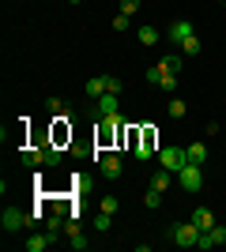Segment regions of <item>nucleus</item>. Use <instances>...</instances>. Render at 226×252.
Wrapping results in <instances>:
<instances>
[{"instance_id":"obj_1","label":"nucleus","mask_w":226,"mask_h":252,"mask_svg":"<svg viewBox=\"0 0 226 252\" xmlns=\"http://www.w3.org/2000/svg\"><path fill=\"white\" fill-rule=\"evenodd\" d=\"M170 237H173V245H181V249H196V241H200V226H196L193 219H189V222H173Z\"/></svg>"},{"instance_id":"obj_2","label":"nucleus","mask_w":226,"mask_h":252,"mask_svg":"<svg viewBox=\"0 0 226 252\" xmlns=\"http://www.w3.org/2000/svg\"><path fill=\"white\" fill-rule=\"evenodd\" d=\"M177 185H181L185 192H200V189H204V166L185 162V166L177 169Z\"/></svg>"},{"instance_id":"obj_3","label":"nucleus","mask_w":226,"mask_h":252,"mask_svg":"<svg viewBox=\"0 0 226 252\" xmlns=\"http://www.w3.org/2000/svg\"><path fill=\"white\" fill-rule=\"evenodd\" d=\"M98 173L106 181H121V173H125V162H121L117 151H109V155H98Z\"/></svg>"},{"instance_id":"obj_4","label":"nucleus","mask_w":226,"mask_h":252,"mask_svg":"<svg viewBox=\"0 0 226 252\" xmlns=\"http://www.w3.org/2000/svg\"><path fill=\"white\" fill-rule=\"evenodd\" d=\"M159 162H162V169H173V173H177V169L189 162V155H185V147H162Z\"/></svg>"},{"instance_id":"obj_5","label":"nucleus","mask_w":226,"mask_h":252,"mask_svg":"<svg viewBox=\"0 0 226 252\" xmlns=\"http://www.w3.org/2000/svg\"><path fill=\"white\" fill-rule=\"evenodd\" d=\"M147 83H155L159 91H173V87H177V75H173V72H162L159 64H155V68H147Z\"/></svg>"},{"instance_id":"obj_6","label":"nucleus","mask_w":226,"mask_h":252,"mask_svg":"<svg viewBox=\"0 0 226 252\" xmlns=\"http://www.w3.org/2000/svg\"><path fill=\"white\" fill-rule=\"evenodd\" d=\"M215 245H226V226H211V230L200 233V241H196V249H215Z\"/></svg>"},{"instance_id":"obj_7","label":"nucleus","mask_w":226,"mask_h":252,"mask_svg":"<svg viewBox=\"0 0 226 252\" xmlns=\"http://www.w3.org/2000/svg\"><path fill=\"white\" fill-rule=\"evenodd\" d=\"M0 226H4V233H15V230H23V226H27V211H15V207H8L4 215H0Z\"/></svg>"},{"instance_id":"obj_8","label":"nucleus","mask_w":226,"mask_h":252,"mask_svg":"<svg viewBox=\"0 0 226 252\" xmlns=\"http://www.w3.org/2000/svg\"><path fill=\"white\" fill-rule=\"evenodd\" d=\"M189 34H196V31H193V23H189V19H173V23H170V31H166V38H170L173 45H181Z\"/></svg>"},{"instance_id":"obj_9","label":"nucleus","mask_w":226,"mask_h":252,"mask_svg":"<svg viewBox=\"0 0 226 252\" xmlns=\"http://www.w3.org/2000/svg\"><path fill=\"white\" fill-rule=\"evenodd\" d=\"M173 181H177V173H173V169H155V173H151V189L166 192V189L173 185Z\"/></svg>"},{"instance_id":"obj_10","label":"nucleus","mask_w":226,"mask_h":252,"mask_svg":"<svg viewBox=\"0 0 226 252\" xmlns=\"http://www.w3.org/2000/svg\"><path fill=\"white\" fill-rule=\"evenodd\" d=\"M155 155V128H140V151L136 158H151Z\"/></svg>"},{"instance_id":"obj_11","label":"nucleus","mask_w":226,"mask_h":252,"mask_svg":"<svg viewBox=\"0 0 226 252\" xmlns=\"http://www.w3.org/2000/svg\"><path fill=\"white\" fill-rule=\"evenodd\" d=\"M49 245H53V237H49V233H31V237L23 241V249H27V252H45Z\"/></svg>"},{"instance_id":"obj_12","label":"nucleus","mask_w":226,"mask_h":252,"mask_svg":"<svg viewBox=\"0 0 226 252\" xmlns=\"http://www.w3.org/2000/svg\"><path fill=\"white\" fill-rule=\"evenodd\" d=\"M95 102H98V117H113L117 105H121V94H102V98H95Z\"/></svg>"},{"instance_id":"obj_13","label":"nucleus","mask_w":226,"mask_h":252,"mask_svg":"<svg viewBox=\"0 0 226 252\" xmlns=\"http://www.w3.org/2000/svg\"><path fill=\"white\" fill-rule=\"evenodd\" d=\"M189 219H193L196 226H200V233H204V230H211V226H215V215H211V207H196L193 215H189Z\"/></svg>"},{"instance_id":"obj_14","label":"nucleus","mask_w":226,"mask_h":252,"mask_svg":"<svg viewBox=\"0 0 226 252\" xmlns=\"http://www.w3.org/2000/svg\"><path fill=\"white\" fill-rule=\"evenodd\" d=\"M181 61H185L181 49H177V53H166V57L159 61V68H162V72H173V75H177V72H181Z\"/></svg>"},{"instance_id":"obj_15","label":"nucleus","mask_w":226,"mask_h":252,"mask_svg":"<svg viewBox=\"0 0 226 252\" xmlns=\"http://www.w3.org/2000/svg\"><path fill=\"white\" fill-rule=\"evenodd\" d=\"M177 49H181V57H200V49H204V42H200L196 34H189V38H185V42L177 45Z\"/></svg>"},{"instance_id":"obj_16","label":"nucleus","mask_w":226,"mask_h":252,"mask_svg":"<svg viewBox=\"0 0 226 252\" xmlns=\"http://www.w3.org/2000/svg\"><path fill=\"white\" fill-rule=\"evenodd\" d=\"M19 158H23V166H31V169H34V166H42V158H45V147H27V151H23Z\"/></svg>"},{"instance_id":"obj_17","label":"nucleus","mask_w":226,"mask_h":252,"mask_svg":"<svg viewBox=\"0 0 226 252\" xmlns=\"http://www.w3.org/2000/svg\"><path fill=\"white\" fill-rule=\"evenodd\" d=\"M83 91H87L91 98H102V94H106V75H91Z\"/></svg>"},{"instance_id":"obj_18","label":"nucleus","mask_w":226,"mask_h":252,"mask_svg":"<svg viewBox=\"0 0 226 252\" xmlns=\"http://www.w3.org/2000/svg\"><path fill=\"white\" fill-rule=\"evenodd\" d=\"M185 155H189V162L204 166V162H207V143H189V151H185Z\"/></svg>"},{"instance_id":"obj_19","label":"nucleus","mask_w":226,"mask_h":252,"mask_svg":"<svg viewBox=\"0 0 226 252\" xmlns=\"http://www.w3.org/2000/svg\"><path fill=\"white\" fill-rule=\"evenodd\" d=\"M45 109H49V113H57V117L72 113V109H68V105H65V98H57V94H49V98H45Z\"/></svg>"},{"instance_id":"obj_20","label":"nucleus","mask_w":226,"mask_h":252,"mask_svg":"<svg viewBox=\"0 0 226 252\" xmlns=\"http://www.w3.org/2000/svg\"><path fill=\"white\" fill-rule=\"evenodd\" d=\"M136 38H140L143 45H155V42H159V27H140V31H136Z\"/></svg>"},{"instance_id":"obj_21","label":"nucleus","mask_w":226,"mask_h":252,"mask_svg":"<svg viewBox=\"0 0 226 252\" xmlns=\"http://www.w3.org/2000/svg\"><path fill=\"white\" fill-rule=\"evenodd\" d=\"M117 207H121L117 196H102V200H98V211H102V215H117Z\"/></svg>"},{"instance_id":"obj_22","label":"nucleus","mask_w":226,"mask_h":252,"mask_svg":"<svg viewBox=\"0 0 226 252\" xmlns=\"http://www.w3.org/2000/svg\"><path fill=\"white\" fill-rule=\"evenodd\" d=\"M166 113L170 117H189V105H185L181 98H170V102H166Z\"/></svg>"},{"instance_id":"obj_23","label":"nucleus","mask_w":226,"mask_h":252,"mask_svg":"<svg viewBox=\"0 0 226 252\" xmlns=\"http://www.w3.org/2000/svg\"><path fill=\"white\" fill-rule=\"evenodd\" d=\"M162 196H166V192H159V189H147V196H143V203H147V207L155 211V207H162Z\"/></svg>"},{"instance_id":"obj_24","label":"nucleus","mask_w":226,"mask_h":252,"mask_svg":"<svg viewBox=\"0 0 226 252\" xmlns=\"http://www.w3.org/2000/svg\"><path fill=\"white\" fill-rule=\"evenodd\" d=\"M42 166H61V151H57L53 143L45 147V158H42Z\"/></svg>"},{"instance_id":"obj_25","label":"nucleus","mask_w":226,"mask_h":252,"mask_svg":"<svg viewBox=\"0 0 226 252\" xmlns=\"http://www.w3.org/2000/svg\"><path fill=\"white\" fill-rule=\"evenodd\" d=\"M49 215H45L42 207H34V211H27V226H38V222H45Z\"/></svg>"},{"instance_id":"obj_26","label":"nucleus","mask_w":226,"mask_h":252,"mask_svg":"<svg viewBox=\"0 0 226 252\" xmlns=\"http://www.w3.org/2000/svg\"><path fill=\"white\" fill-rule=\"evenodd\" d=\"M109 222H113V215H102V211H98V219H95V230H98V233H106V230H109Z\"/></svg>"},{"instance_id":"obj_27","label":"nucleus","mask_w":226,"mask_h":252,"mask_svg":"<svg viewBox=\"0 0 226 252\" xmlns=\"http://www.w3.org/2000/svg\"><path fill=\"white\" fill-rule=\"evenodd\" d=\"M106 94H121V79L117 75H106Z\"/></svg>"},{"instance_id":"obj_28","label":"nucleus","mask_w":226,"mask_h":252,"mask_svg":"<svg viewBox=\"0 0 226 252\" xmlns=\"http://www.w3.org/2000/svg\"><path fill=\"white\" fill-rule=\"evenodd\" d=\"M113 31H129V15H125V11L113 15Z\"/></svg>"},{"instance_id":"obj_29","label":"nucleus","mask_w":226,"mask_h":252,"mask_svg":"<svg viewBox=\"0 0 226 252\" xmlns=\"http://www.w3.org/2000/svg\"><path fill=\"white\" fill-rule=\"evenodd\" d=\"M121 11H125V15H136V11H140V0H121Z\"/></svg>"},{"instance_id":"obj_30","label":"nucleus","mask_w":226,"mask_h":252,"mask_svg":"<svg viewBox=\"0 0 226 252\" xmlns=\"http://www.w3.org/2000/svg\"><path fill=\"white\" fill-rule=\"evenodd\" d=\"M68 245H72V249H75V252H83V249H87V245H91V241H87L83 233H79V237H68Z\"/></svg>"},{"instance_id":"obj_31","label":"nucleus","mask_w":226,"mask_h":252,"mask_svg":"<svg viewBox=\"0 0 226 252\" xmlns=\"http://www.w3.org/2000/svg\"><path fill=\"white\" fill-rule=\"evenodd\" d=\"M223 249H226V245H223Z\"/></svg>"},{"instance_id":"obj_32","label":"nucleus","mask_w":226,"mask_h":252,"mask_svg":"<svg viewBox=\"0 0 226 252\" xmlns=\"http://www.w3.org/2000/svg\"><path fill=\"white\" fill-rule=\"evenodd\" d=\"M223 4H226V0H223Z\"/></svg>"},{"instance_id":"obj_33","label":"nucleus","mask_w":226,"mask_h":252,"mask_svg":"<svg viewBox=\"0 0 226 252\" xmlns=\"http://www.w3.org/2000/svg\"><path fill=\"white\" fill-rule=\"evenodd\" d=\"M223 128H226V125H223Z\"/></svg>"}]
</instances>
